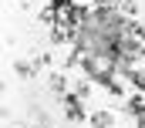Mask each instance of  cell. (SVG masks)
<instances>
[{
    "label": "cell",
    "instance_id": "obj_1",
    "mask_svg": "<svg viewBox=\"0 0 145 128\" xmlns=\"http://www.w3.org/2000/svg\"><path fill=\"white\" fill-rule=\"evenodd\" d=\"M78 17H81V10H74L68 0H61V3H57V10H54V24H57L61 31H71L74 24H78Z\"/></svg>",
    "mask_w": 145,
    "mask_h": 128
}]
</instances>
